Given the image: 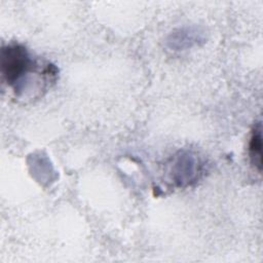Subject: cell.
Segmentation results:
<instances>
[{
  "label": "cell",
  "mask_w": 263,
  "mask_h": 263,
  "mask_svg": "<svg viewBox=\"0 0 263 263\" xmlns=\"http://www.w3.org/2000/svg\"><path fill=\"white\" fill-rule=\"evenodd\" d=\"M1 67L5 81L16 93L25 89V83L30 75L41 73H38V65L32 60L27 48L20 44H10L2 48Z\"/></svg>",
  "instance_id": "cell-1"
},
{
  "label": "cell",
  "mask_w": 263,
  "mask_h": 263,
  "mask_svg": "<svg viewBox=\"0 0 263 263\" xmlns=\"http://www.w3.org/2000/svg\"><path fill=\"white\" fill-rule=\"evenodd\" d=\"M249 155L252 164L261 172L262 168V137L261 123H258L251 135L249 143Z\"/></svg>",
  "instance_id": "cell-2"
}]
</instances>
